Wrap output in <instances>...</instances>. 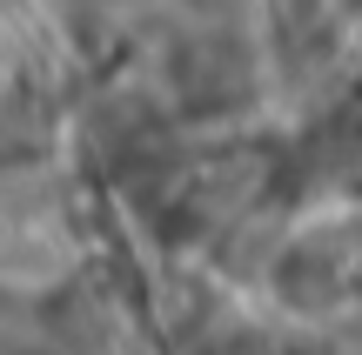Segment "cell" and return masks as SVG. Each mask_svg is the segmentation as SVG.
Returning <instances> with one entry per match:
<instances>
[{"label": "cell", "instance_id": "obj_1", "mask_svg": "<svg viewBox=\"0 0 362 355\" xmlns=\"http://www.w3.org/2000/svg\"><path fill=\"white\" fill-rule=\"evenodd\" d=\"M168 88L188 114H228V107H242L255 94V67H248L235 34H194L188 47H175Z\"/></svg>", "mask_w": 362, "mask_h": 355}, {"label": "cell", "instance_id": "obj_2", "mask_svg": "<svg viewBox=\"0 0 362 355\" xmlns=\"http://www.w3.org/2000/svg\"><path fill=\"white\" fill-rule=\"evenodd\" d=\"M275 295H282V308H296V315H322V308H336L342 295H349V255H342L336 235H309V241H288L282 255H275Z\"/></svg>", "mask_w": 362, "mask_h": 355}]
</instances>
